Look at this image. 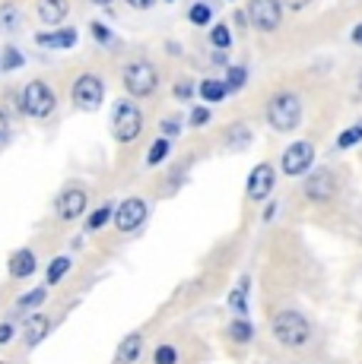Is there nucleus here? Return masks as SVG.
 <instances>
[{
    "label": "nucleus",
    "mask_w": 362,
    "mask_h": 364,
    "mask_svg": "<svg viewBox=\"0 0 362 364\" xmlns=\"http://www.w3.org/2000/svg\"><path fill=\"white\" fill-rule=\"evenodd\" d=\"M48 298V285H41V289H32V291H26L23 298H19V304H16V311H36V307L41 304V301Z\"/></svg>",
    "instance_id": "cd10ccee"
},
{
    "label": "nucleus",
    "mask_w": 362,
    "mask_h": 364,
    "mask_svg": "<svg viewBox=\"0 0 362 364\" xmlns=\"http://www.w3.org/2000/svg\"><path fill=\"white\" fill-rule=\"evenodd\" d=\"M76 38H80L76 29H54V32H38L36 45H41V48H73Z\"/></svg>",
    "instance_id": "2eb2a0df"
},
{
    "label": "nucleus",
    "mask_w": 362,
    "mask_h": 364,
    "mask_svg": "<svg viewBox=\"0 0 362 364\" xmlns=\"http://www.w3.org/2000/svg\"><path fill=\"white\" fill-rule=\"evenodd\" d=\"M86 203H89L86 187H67L58 197V215L64 222H76L83 215V209H86Z\"/></svg>",
    "instance_id": "f8f14e48"
},
{
    "label": "nucleus",
    "mask_w": 362,
    "mask_h": 364,
    "mask_svg": "<svg viewBox=\"0 0 362 364\" xmlns=\"http://www.w3.org/2000/svg\"><path fill=\"white\" fill-rule=\"evenodd\" d=\"M274 184H276V171H274V165L270 162H261V165H254L252 168V174H248V200H254V203H264L274 193Z\"/></svg>",
    "instance_id": "9d476101"
},
{
    "label": "nucleus",
    "mask_w": 362,
    "mask_h": 364,
    "mask_svg": "<svg viewBox=\"0 0 362 364\" xmlns=\"http://www.w3.org/2000/svg\"><path fill=\"white\" fill-rule=\"evenodd\" d=\"M248 285H252V279L245 276V279H242V282L232 289V295H229V307H232L239 317H245V314H248Z\"/></svg>",
    "instance_id": "6ab92c4d"
},
{
    "label": "nucleus",
    "mask_w": 362,
    "mask_h": 364,
    "mask_svg": "<svg viewBox=\"0 0 362 364\" xmlns=\"http://www.w3.org/2000/svg\"><path fill=\"white\" fill-rule=\"evenodd\" d=\"M146 215H150V206H146V200L143 197H128L121 203V206L115 209V228L121 235H130V232H137V228L146 222Z\"/></svg>",
    "instance_id": "6e6552de"
},
{
    "label": "nucleus",
    "mask_w": 362,
    "mask_h": 364,
    "mask_svg": "<svg viewBox=\"0 0 362 364\" xmlns=\"http://www.w3.org/2000/svg\"><path fill=\"white\" fill-rule=\"evenodd\" d=\"M124 4L134 6V10H150V6L156 4V0H124Z\"/></svg>",
    "instance_id": "58836bf2"
},
{
    "label": "nucleus",
    "mask_w": 362,
    "mask_h": 364,
    "mask_svg": "<svg viewBox=\"0 0 362 364\" xmlns=\"http://www.w3.org/2000/svg\"><path fill=\"white\" fill-rule=\"evenodd\" d=\"M152 364H178V348L175 346H159L152 352Z\"/></svg>",
    "instance_id": "7c9ffc66"
},
{
    "label": "nucleus",
    "mask_w": 362,
    "mask_h": 364,
    "mask_svg": "<svg viewBox=\"0 0 362 364\" xmlns=\"http://www.w3.org/2000/svg\"><path fill=\"white\" fill-rule=\"evenodd\" d=\"M264 114H267V124L276 133H289L302 124V99L296 92H274Z\"/></svg>",
    "instance_id": "f257e3e1"
},
{
    "label": "nucleus",
    "mask_w": 362,
    "mask_h": 364,
    "mask_svg": "<svg viewBox=\"0 0 362 364\" xmlns=\"http://www.w3.org/2000/svg\"><path fill=\"white\" fill-rule=\"evenodd\" d=\"M6 139H10V121H6V111L0 108V146H6Z\"/></svg>",
    "instance_id": "e433bc0d"
},
{
    "label": "nucleus",
    "mask_w": 362,
    "mask_h": 364,
    "mask_svg": "<svg viewBox=\"0 0 362 364\" xmlns=\"http://www.w3.org/2000/svg\"><path fill=\"white\" fill-rule=\"evenodd\" d=\"M226 143L235 146V149H245V146H252V130H248L245 124H235V127H229V133H226Z\"/></svg>",
    "instance_id": "a878e982"
},
{
    "label": "nucleus",
    "mask_w": 362,
    "mask_h": 364,
    "mask_svg": "<svg viewBox=\"0 0 362 364\" xmlns=\"http://www.w3.org/2000/svg\"><path fill=\"white\" fill-rule=\"evenodd\" d=\"M143 352V336L140 333H130L121 339V346H118V355H115V364H134L140 358Z\"/></svg>",
    "instance_id": "dca6fc26"
},
{
    "label": "nucleus",
    "mask_w": 362,
    "mask_h": 364,
    "mask_svg": "<svg viewBox=\"0 0 362 364\" xmlns=\"http://www.w3.org/2000/svg\"><path fill=\"white\" fill-rule=\"evenodd\" d=\"M210 45L217 48V51H229V48H232V29H229L226 23H217L210 29Z\"/></svg>",
    "instance_id": "b1692460"
},
{
    "label": "nucleus",
    "mask_w": 362,
    "mask_h": 364,
    "mask_svg": "<svg viewBox=\"0 0 362 364\" xmlns=\"http://www.w3.org/2000/svg\"><path fill=\"white\" fill-rule=\"evenodd\" d=\"M143 130V114L134 102H118L111 108V133H115L118 143H134Z\"/></svg>",
    "instance_id": "39448f33"
},
{
    "label": "nucleus",
    "mask_w": 362,
    "mask_h": 364,
    "mask_svg": "<svg viewBox=\"0 0 362 364\" xmlns=\"http://www.w3.org/2000/svg\"><path fill=\"white\" fill-rule=\"evenodd\" d=\"M350 38H353V45H359V48H362V23H359V26H353Z\"/></svg>",
    "instance_id": "79ce46f5"
},
{
    "label": "nucleus",
    "mask_w": 362,
    "mask_h": 364,
    "mask_svg": "<svg viewBox=\"0 0 362 364\" xmlns=\"http://www.w3.org/2000/svg\"><path fill=\"white\" fill-rule=\"evenodd\" d=\"M232 19H235V26H239V29H245V26H252V19H248V13H245V10H239Z\"/></svg>",
    "instance_id": "a19ab883"
},
{
    "label": "nucleus",
    "mask_w": 362,
    "mask_h": 364,
    "mask_svg": "<svg viewBox=\"0 0 362 364\" xmlns=\"http://www.w3.org/2000/svg\"><path fill=\"white\" fill-rule=\"evenodd\" d=\"M71 272V257H54L51 266H48V282L45 285H58V282H64V276Z\"/></svg>",
    "instance_id": "412c9836"
},
{
    "label": "nucleus",
    "mask_w": 362,
    "mask_h": 364,
    "mask_svg": "<svg viewBox=\"0 0 362 364\" xmlns=\"http://www.w3.org/2000/svg\"><path fill=\"white\" fill-rule=\"evenodd\" d=\"M89 4H95V6H111L115 0H89Z\"/></svg>",
    "instance_id": "37998d69"
},
{
    "label": "nucleus",
    "mask_w": 362,
    "mask_h": 364,
    "mask_svg": "<svg viewBox=\"0 0 362 364\" xmlns=\"http://www.w3.org/2000/svg\"><path fill=\"white\" fill-rule=\"evenodd\" d=\"M210 124V108H194L191 111V127H207Z\"/></svg>",
    "instance_id": "c9c22d12"
},
{
    "label": "nucleus",
    "mask_w": 362,
    "mask_h": 364,
    "mask_svg": "<svg viewBox=\"0 0 362 364\" xmlns=\"http://www.w3.org/2000/svg\"><path fill=\"white\" fill-rule=\"evenodd\" d=\"M71 102H73V108H80V111H99L102 102H105V82L95 73L76 76V82L71 89Z\"/></svg>",
    "instance_id": "423d86ee"
},
{
    "label": "nucleus",
    "mask_w": 362,
    "mask_h": 364,
    "mask_svg": "<svg viewBox=\"0 0 362 364\" xmlns=\"http://www.w3.org/2000/svg\"><path fill=\"white\" fill-rule=\"evenodd\" d=\"M229 339L239 342V346H245V342L254 339V326L248 323V317H235L232 323H229Z\"/></svg>",
    "instance_id": "aec40b11"
},
{
    "label": "nucleus",
    "mask_w": 362,
    "mask_h": 364,
    "mask_svg": "<svg viewBox=\"0 0 362 364\" xmlns=\"http://www.w3.org/2000/svg\"><path fill=\"white\" fill-rule=\"evenodd\" d=\"M172 95H175L178 102H187L194 95V82H187V80H181V82H175V89H172Z\"/></svg>",
    "instance_id": "473e14b6"
},
{
    "label": "nucleus",
    "mask_w": 362,
    "mask_h": 364,
    "mask_svg": "<svg viewBox=\"0 0 362 364\" xmlns=\"http://www.w3.org/2000/svg\"><path fill=\"white\" fill-rule=\"evenodd\" d=\"M71 13V0H36V16L45 26H61Z\"/></svg>",
    "instance_id": "ddd939ff"
},
{
    "label": "nucleus",
    "mask_w": 362,
    "mask_h": 364,
    "mask_svg": "<svg viewBox=\"0 0 362 364\" xmlns=\"http://www.w3.org/2000/svg\"><path fill=\"white\" fill-rule=\"evenodd\" d=\"M169 4H172V0H169Z\"/></svg>",
    "instance_id": "c03bdc74"
},
{
    "label": "nucleus",
    "mask_w": 362,
    "mask_h": 364,
    "mask_svg": "<svg viewBox=\"0 0 362 364\" xmlns=\"http://www.w3.org/2000/svg\"><path fill=\"white\" fill-rule=\"evenodd\" d=\"M19 111L29 117H38V121H45V117L54 114V108H58V95H54V89L48 86L45 80H32L23 86V92H19Z\"/></svg>",
    "instance_id": "7ed1b4c3"
},
{
    "label": "nucleus",
    "mask_w": 362,
    "mask_h": 364,
    "mask_svg": "<svg viewBox=\"0 0 362 364\" xmlns=\"http://www.w3.org/2000/svg\"><path fill=\"white\" fill-rule=\"evenodd\" d=\"M200 99L204 102H210V105H217V102H222V99H229V89H226V82L222 80H204L200 82Z\"/></svg>",
    "instance_id": "a211bd4d"
},
{
    "label": "nucleus",
    "mask_w": 362,
    "mask_h": 364,
    "mask_svg": "<svg viewBox=\"0 0 362 364\" xmlns=\"http://www.w3.org/2000/svg\"><path fill=\"white\" fill-rule=\"evenodd\" d=\"M89 32H93V38H95V41H102V45H111V32L99 23V19H95V23H89Z\"/></svg>",
    "instance_id": "72a5a7b5"
},
{
    "label": "nucleus",
    "mask_w": 362,
    "mask_h": 364,
    "mask_svg": "<svg viewBox=\"0 0 362 364\" xmlns=\"http://www.w3.org/2000/svg\"><path fill=\"white\" fill-rule=\"evenodd\" d=\"M169 149H172V143H169V136H159L156 143L150 146V152H146V165H159L165 156H169Z\"/></svg>",
    "instance_id": "c85d7f7f"
},
{
    "label": "nucleus",
    "mask_w": 362,
    "mask_h": 364,
    "mask_svg": "<svg viewBox=\"0 0 362 364\" xmlns=\"http://www.w3.org/2000/svg\"><path fill=\"white\" fill-rule=\"evenodd\" d=\"M32 272H36V254H32L29 247L16 250V254L10 257V276L13 279H29Z\"/></svg>",
    "instance_id": "f3484780"
},
{
    "label": "nucleus",
    "mask_w": 362,
    "mask_h": 364,
    "mask_svg": "<svg viewBox=\"0 0 362 364\" xmlns=\"http://www.w3.org/2000/svg\"><path fill=\"white\" fill-rule=\"evenodd\" d=\"M23 67V54L16 51V48H4V58H0V70H19Z\"/></svg>",
    "instance_id": "2f4dec72"
},
{
    "label": "nucleus",
    "mask_w": 362,
    "mask_h": 364,
    "mask_svg": "<svg viewBox=\"0 0 362 364\" xmlns=\"http://www.w3.org/2000/svg\"><path fill=\"white\" fill-rule=\"evenodd\" d=\"M48 333H51V320H48L45 314H32L23 323V342L29 348H36L41 339H48Z\"/></svg>",
    "instance_id": "4468645a"
},
{
    "label": "nucleus",
    "mask_w": 362,
    "mask_h": 364,
    "mask_svg": "<svg viewBox=\"0 0 362 364\" xmlns=\"http://www.w3.org/2000/svg\"><path fill=\"white\" fill-rule=\"evenodd\" d=\"M362 143V124H353L337 136V149H353V146Z\"/></svg>",
    "instance_id": "c756f323"
},
{
    "label": "nucleus",
    "mask_w": 362,
    "mask_h": 364,
    "mask_svg": "<svg viewBox=\"0 0 362 364\" xmlns=\"http://www.w3.org/2000/svg\"><path fill=\"white\" fill-rule=\"evenodd\" d=\"M187 19H191V26H210L213 19V6L207 4V0H197V4L187 10Z\"/></svg>",
    "instance_id": "393cba45"
},
{
    "label": "nucleus",
    "mask_w": 362,
    "mask_h": 364,
    "mask_svg": "<svg viewBox=\"0 0 362 364\" xmlns=\"http://www.w3.org/2000/svg\"><path fill=\"white\" fill-rule=\"evenodd\" d=\"M302 193H305V197H309L311 203H327V200H333V197H337V178H333V171L321 168V171H315L311 178H305Z\"/></svg>",
    "instance_id": "9b49d317"
},
{
    "label": "nucleus",
    "mask_w": 362,
    "mask_h": 364,
    "mask_svg": "<svg viewBox=\"0 0 362 364\" xmlns=\"http://www.w3.org/2000/svg\"><path fill=\"white\" fill-rule=\"evenodd\" d=\"M222 82H226L229 95H232V92H239V89L248 82V70H245V67H239V64H235V67H229V70H226V80H222Z\"/></svg>",
    "instance_id": "bb28decb"
},
{
    "label": "nucleus",
    "mask_w": 362,
    "mask_h": 364,
    "mask_svg": "<svg viewBox=\"0 0 362 364\" xmlns=\"http://www.w3.org/2000/svg\"><path fill=\"white\" fill-rule=\"evenodd\" d=\"M19 19H23V13H19L16 4H4V6H0V29H4V32H16L19 29Z\"/></svg>",
    "instance_id": "4be33fe9"
},
{
    "label": "nucleus",
    "mask_w": 362,
    "mask_h": 364,
    "mask_svg": "<svg viewBox=\"0 0 362 364\" xmlns=\"http://www.w3.org/2000/svg\"><path fill=\"white\" fill-rule=\"evenodd\" d=\"M10 339H13V323H0V346H6Z\"/></svg>",
    "instance_id": "4c0bfd02"
},
{
    "label": "nucleus",
    "mask_w": 362,
    "mask_h": 364,
    "mask_svg": "<svg viewBox=\"0 0 362 364\" xmlns=\"http://www.w3.org/2000/svg\"><path fill=\"white\" fill-rule=\"evenodd\" d=\"M270 330H274L276 342H280L283 348H302V346H309V339H311L309 317H302L299 311H280L274 317V323H270Z\"/></svg>",
    "instance_id": "f03ea898"
},
{
    "label": "nucleus",
    "mask_w": 362,
    "mask_h": 364,
    "mask_svg": "<svg viewBox=\"0 0 362 364\" xmlns=\"http://www.w3.org/2000/svg\"><path fill=\"white\" fill-rule=\"evenodd\" d=\"M315 162V146L309 143V139H299V143H292L283 149V159H280V168L283 174H289V178H299V174H305Z\"/></svg>",
    "instance_id": "1a4fd4ad"
},
{
    "label": "nucleus",
    "mask_w": 362,
    "mask_h": 364,
    "mask_svg": "<svg viewBox=\"0 0 362 364\" xmlns=\"http://www.w3.org/2000/svg\"><path fill=\"white\" fill-rule=\"evenodd\" d=\"M283 4H286L292 13H299V10H305V6H309L311 0H283Z\"/></svg>",
    "instance_id": "ea45409f"
},
{
    "label": "nucleus",
    "mask_w": 362,
    "mask_h": 364,
    "mask_svg": "<svg viewBox=\"0 0 362 364\" xmlns=\"http://www.w3.org/2000/svg\"><path fill=\"white\" fill-rule=\"evenodd\" d=\"M178 133H181V117L178 114L165 117L162 121V136H178Z\"/></svg>",
    "instance_id": "f704fd0d"
},
{
    "label": "nucleus",
    "mask_w": 362,
    "mask_h": 364,
    "mask_svg": "<svg viewBox=\"0 0 362 364\" xmlns=\"http://www.w3.org/2000/svg\"><path fill=\"white\" fill-rule=\"evenodd\" d=\"M111 219H115V209H111V206H99L95 213H89V219H86V232H102V228H105Z\"/></svg>",
    "instance_id": "5701e85b"
},
{
    "label": "nucleus",
    "mask_w": 362,
    "mask_h": 364,
    "mask_svg": "<svg viewBox=\"0 0 362 364\" xmlns=\"http://www.w3.org/2000/svg\"><path fill=\"white\" fill-rule=\"evenodd\" d=\"M121 82L128 89V95L134 99H150L159 86V70L150 64V60H130L121 70Z\"/></svg>",
    "instance_id": "20e7f679"
},
{
    "label": "nucleus",
    "mask_w": 362,
    "mask_h": 364,
    "mask_svg": "<svg viewBox=\"0 0 362 364\" xmlns=\"http://www.w3.org/2000/svg\"><path fill=\"white\" fill-rule=\"evenodd\" d=\"M245 13L257 32H276L283 23V0H252Z\"/></svg>",
    "instance_id": "0eeeda50"
}]
</instances>
